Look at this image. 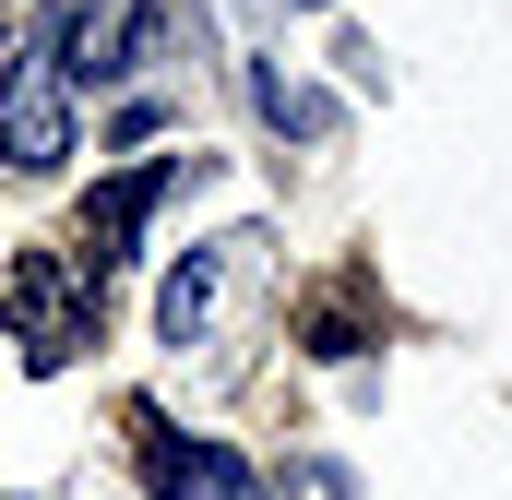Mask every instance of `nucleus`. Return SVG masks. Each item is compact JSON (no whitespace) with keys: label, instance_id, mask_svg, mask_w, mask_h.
Instances as JSON below:
<instances>
[{"label":"nucleus","instance_id":"f257e3e1","mask_svg":"<svg viewBox=\"0 0 512 500\" xmlns=\"http://www.w3.org/2000/svg\"><path fill=\"white\" fill-rule=\"evenodd\" d=\"M0 310L24 334V370H72L96 346V274L72 250H0Z\"/></svg>","mask_w":512,"mask_h":500},{"label":"nucleus","instance_id":"f03ea898","mask_svg":"<svg viewBox=\"0 0 512 500\" xmlns=\"http://www.w3.org/2000/svg\"><path fill=\"white\" fill-rule=\"evenodd\" d=\"M72 155V96H60V24L24 36V60L0 72V167L12 179H48Z\"/></svg>","mask_w":512,"mask_h":500},{"label":"nucleus","instance_id":"7ed1b4c3","mask_svg":"<svg viewBox=\"0 0 512 500\" xmlns=\"http://www.w3.org/2000/svg\"><path fill=\"white\" fill-rule=\"evenodd\" d=\"M131 441H143V477H155V500H262V477L239 465V453H215V441H179L155 405H131Z\"/></svg>","mask_w":512,"mask_h":500},{"label":"nucleus","instance_id":"20e7f679","mask_svg":"<svg viewBox=\"0 0 512 500\" xmlns=\"http://www.w3.org/2000/svg\"><path fill=\"white\" fill-rule=\"evenodd\" d=\"M143 48H155V0H84L60 24V72H96V84H120Z\"/></svg>","mask_w":512,"mask_h":500},{"label":"nucleus","instance_id":"39448f33","mask_svg":"<svg viewBox=\"0 0 512 500\" xmlns=\"http://www.w3.org/2000/svg\"><path fill=\"white\" fill-rule=\"evenodd\" d=\"M155 191H167V167L143 155V167H120V179H108V191L84 203V274H96V286L120 274L131 250H143V215H155Z\"/></svg>","mask_w":512,"mask_h":500},{"label":"nucleus","instance_id":"423d86ee","mask_svg":"<svg viewBox=\"0 0 512 500\" xmlns=\"http://www.w3.org/2000/svg\"><path fill=\"white\" fill-rule=\"evenodd\" d=\"M203 310H215V262H203V250H191V262H179V274H167V298H155V322H167V334H179V346H191V334H203Z\"/></svg>","mask_w":512,"mask_h":500},{"label":"nucleus","instance_id":"0eeeda50","mask_svg":"<svg viewBox=\"0 0 512 500\" xmlns=\"http://www.w3.org/2000/svg\"><path fill=\"white\" fill-rule=\"evenodd\" d=\"M358 346H370V334H358V310H346V298H322V310H310V358H358Z\"/></svg>","mask_w":512,"mask_h":500},{"label":"nucleus","instance_id":"6e6552de","mask_svg":"<svg viewBox=\"0 0 512 500\" xmlns=\"http://www.w3.org/2000/svg\"><path fill=\"white\" fill-rule=\"evenodd\" d=\"M0 12H12V0H0Z\"/></svg>","mask_w":512,"mask_h":500}]
</instances>
